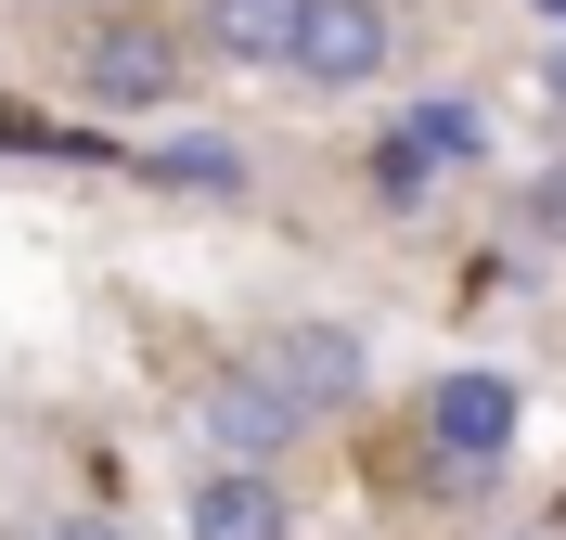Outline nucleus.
<instances>
[{
    "instance_id": "nucleus-1",
    "label": "nucleus",
    "mask_w": 566,
    "mask_h": 540,
    "mask_svg": "<svg viewBox=\"0 0 566 540\" xmlns=\"http://www.w3.org/2000/svg\"><path fill=\"white\" fill-rule=\"evenodd\" d=\"M283 65L310 77V91H374V77L399 65L387 0H310V13H296V52H283Z\"/></svg>"
},
{
    "instance_id": "nucleus-2",
    "label": "nucleus",
    "mask_w": 566,
    "mask_h": 540,
    "mask_svg": "<svg viewBox=\"0 0 566 540\" xmlns=\"http://www.w3.org/2000/svg\"><path fill=\"white\" fill-rule=\"evenodd\" d=\"M424 451H438V464H502V451H515V373H490V360H463V373H438V387H424Z\"/></svg>"
},
{
    "instance_id": "nucleus-3",
    "label": "nucleus",
    "mask_w": 566,
    "mask_h": 540,
    "mask_svg": "<svg viewBox=\"0 0 566 540\" xmlns=\"http://www.w3.org/2000/svg\"><path fill=\"white\" fill-rule=\"evenodd\" d=\"M476 155H490V129H476V104H412V116L387 129V142H374V193H387V207H412L424 180L476 168Z\"/></svg>"
},
{
    "instance_id": "nucleus-4",
    "label": "nucleus",
    "mask_w": 566,
    "mask_h": 540,
    "mask_svg": "<svg viewBox=\"0 0 566 540\" xmlns=\"http://www.w3.org/2000/svg\"><path fill=\"white\" fill-rule=\"evenodd\" d=\"M193 425H207V451H219V464H245V476H258V464L283 451V437L310 425V412H296V399H283L271 373H258V360H232V373H219V387L193 399Z\"/></svg>"
},
{
    "instance_id": "nucleus-5",
    "label": "nucleus",
    "mask_w": 566,
    "mask_h": 540,
    "mask_svg": "<svg viewBox=\"0 0 566 540\" xmlns=\"http://www.w3.org/2000/svg\"><path fill=\"white\" fill-rule=\"evenodd\" d=\"M258 373H271L296 412H348V399L374 387V360H360V335H348V322H283L271 348H258Z\"/></svg>"
},
{
    "instance_id": "nucleus-6",
    "label": "nucleus",
    "mask_w": 566,
    "mask_h": 540,
    "mask_svg": "<svg viewBox=\"0 0 566 540\" xmlns=\"http://www.w3.org/2000/svg\"><path fill=\"white\" fill-rule=\"evenodd\" d=\"M77 77H91V104H168V77H180V52H168V27H104L91 52H77Z\"/></svg>"
},
{
    "instance_id": "nucleus-7",
    "label": "nucleus",
    "mask_w": 566,
    "mask_h": 540,
    "mask_svg": "<svg viewBox=\"0 0 566 540\" xmlns=\"http://www.w3.org/2000/svg\"><path fill=\"white\" fill-rule=\"evenodd\" d=\"M283 528H296V515H283L271 476H245V464L193 476V540H283Z\"/></svg>"
},
{
    "instance_id": "nucleus-8",
    "label": "nucleus",
    "mask_w": 566,
    "mask_h": 540,
    "mask_svg": "<svg viewBox=\"0 0 566 540\" xmlns=\"http://www.w3.org/2000/svg\"><path fill=\"white\" fill-rule=\"evenodd\" d=\"M296 13L310 0H207V52L219 65H283L296 52Z\"/></svg>"
},
{
    "instance_id": "nucleus-9",
    "label": "nucleus",
    "mask_w": 566,
    "mask_h": 540,
    "mask_svg": "<svg viewBox=\"0 0 566 540\" xmlns=\"http://www.w3.org/2000/svg\"><path fill=\"white\" fill-rule=\"evenodd\" d=\"M155 180H180V193H245V142H219V129H180L168 155H142Z\"/></svg>"
},
{
    "instance_id": "nucleus-10",
    "label": "nucleus",
    "mask_w": 566,
    "mask_h": 540,
    "mask_svg": "<svg viewBox=\"0 0 566 540\" xmlns=\"http://www.w3.org/2000/svg\"><path fill=\"white\" fill-rule=\"evenodd\" d=\"M515 219H528L541 245H566V168H541V180H528V207H515Z\"/></svg>"
},
{
    "instance_id": "nucleus-11",
    "label": "nucleus",
    "mask_w": 566,
    "mask_h": 540,
    "mask_svg": "<svg viewBox=\"0 0 566 540\" xmlns=\"http://www.w3.org/2000/svg\"><path fill=\"white\" fill-rule=\"evenodd\" d=\"M541 91H554V104H566V39H554V52H541Z\"/></svg>"
},
{
    "instance_id": "nucleus-12",
    "label": "nucleus",
    "mask_w": 566,
    "mask_h": 540,
    "mask_svg": "<svg viewBox=\"0 0 566 540\" xmlns=\"http://www.w3.org/2000/svg\"><path fill=\"white\" fill-rule=\"evenodd\" d=\"M65 540H116V528H65Z\"/></svg>"
},
{
    "instance_id": "nucleus-13",
    "label": "nucleus",
    "mask_w": 566,
    "mask_h": 540,
    "mask_svg": "<svg viewBox=\"0 0 566 540\" xmlns=\"http://www.w3.org/2000/svg\"><path fill=\"white\" fill-rule=\"evenodd\" d=\"M541 13H554V27H566V0H541Z\"/></svg>"
}]
</instances>
